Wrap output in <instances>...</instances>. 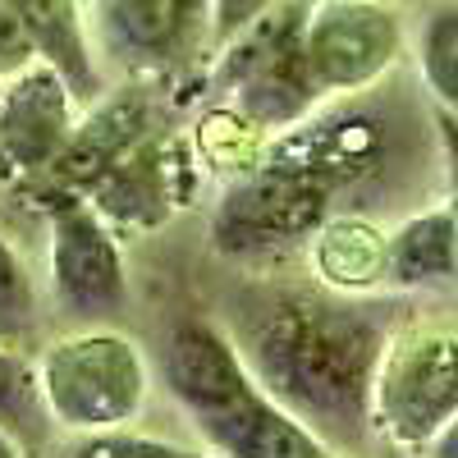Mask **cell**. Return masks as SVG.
<instances>
[{"label":"cell","instance_id":"277c9868","mask_svg":"<svg viewBox=\"0 0 458 458\" xmlns=\"http://www.w3.org/2000/svg\"><path fill=\"white\" fill-rule=\"evenodd\" d=\"M147 386L142 349L110 326L64 335L37 358V390L47 417L83 436L129 427L147 403Z\"/></svg>","mask_w":458,"mask_h":458},{"label":"cell","instance_id":"44dd1931","mask_svg":"<svg viewBox=\"0 0 458 458\" xmlns=\"http://www.w3.org/2000/svg\"><path fill=\"white\" fill-rule=\"evenodd\" d=\"M380 458H412V449H399V445H386V449H380Z\"/></svg>","mask_w":458,"mask_h":458},{"label":"cell","instance_id":"d6986e66","mask_svg":"<svg viewBox=\"0 0 458 458\" xmlns=\"http://www.w3.org/2000/svg\"><path fill=\"white\" fill-rule=\"evenodd\" d=\"M427 454H431V458H458V417L436 436V445H431Z\"/></svg>","mask_w":458,"mask_h":458},{"label":"cell","instance_id":"52a82bcc","mask_svg":"<svg viewBox=\"0 0 458 458\" xmlns=\"http://www.w3.org/2000/svg\"><path fill=\"white\" fill-rule=\"evenodd\" d=\"M47 266L55 302L79 321H106L124 312L129 271L110 220L73 188L47 193Z\"/></svg>","mask_w":458,"mask_h":458},{"label":"cell","instance_id":"6da1fadb","mask_svg":"<svg viewBox=\"0 0 458 458\" xmlns=\"http://www.w3.org/2000/svg\"><path fill=\"white\" fill-rule=\"evenodd\" d=\"M386 339V321L358 293L335 289L261 293L234 335L252 376L339 454L371 431V380Z\"/></svg>","mask_w":458,"mask_h":458},{"label":"cell","instance_id":"5b68a950","mask_svg":"<svg viewBox=\"0 0 458 458\" xmlns=\"http://www.w3.org/2000/svg\"><path fill=\"white\" fill-rule=\"evenodd\" d=\"M458 417V335L412 326L386 339L371 380V431L399 449H431Z\"/></svg>","mask_w":458,"mask_h":458},{"label":"cell","instance_id":"3957f363","mask_svg":"<svg viewBox=\"0 0 458 458\" xmlns=\"http://www.w3.org/2000/svg\"><path fill=\"white\" fill-rule=\"evenodd\" d=\"M302 28L308 10L298 0H280L234 37H225V55L211 69V92L225 97L239 124L280 138L312 120L321 92L302 55Z\"/></svg>","mask_w":458,"mask_h":458},{"label":"cell","instance_id":"30bf717a","mask_svg":"<svg viewBox=\"0 0 458 458\" xmlns=\"http://www.w3.org/2000/svg\"><path fill=\"white\" fill-rule=\"evenodd\" d=\"M110 225H161L188 198V161L161 124L120 151L83 193Z\"/></svg>","mask_w":458,"mask_h":458},{"label":"cell","instance_id":"603a6c76","mask_svg":"<svg viewBox=\"0 0 458 458\" xmlns=\"http://www.w3.org/2000/svg\"><path fill=\"white\" fill-rule=\"evenodd\" d=\"M454 216H458V188H454Z\"/></svg>","mask_w":458,"mask_h":458},{"label":"cell","instance_id":"7402d4cb","mask_svg":"<svg viewBox=\"0 0 458 458\" xmlns=\"http://www.w3.org/2000/svg\"><path fill=\"white\" fill-rule=\"evenodd\" d=\"M312 458H349V454H339V449H330V445H326V449H317Z\"/></svg>","mask_w":458,"mask_h":458},{"label":"cell","instance_id":"2e32d148","mask_svg":"<svg viewBox=\"0 0 458 458\" xmlns=\"http://www.w3.org/2000/svg\"><path fill=\"white\" fill-rule=\"evenodd\" d=\"M42 390H37V367H28L10 344H0V427L14 436H32L42 422Z\"/></svg>","mask_w":458,"mask_h":458},{"label":"cell","instance_id":"5bb4252c","mask_svg":"<svg viewBox=\"0 0 458 458\" xmlns=\"http://www.w3.org/2000/svg\"><path fill=\"white\" fill-rule=\"evenodd\" d=\"M417 60H422V79L431 97L449 114H458V5H445L427 19Z\"/></svg>","mask_w":458,"mask_h":458},{"label":"cell","instance_id":"9c48e42d","mask_svg":"<svg viewBox=\"0 0 458 458\" xmlns=\"http://www.w3.org/2000/svg\"><path fill=\"white\" fill-rule=\"evenodd\" d=\"M73 88L47 60H32L19 73H10V88L0 92V165L32 179L55 170L64 147L79 129L73 110Z\"/></svg>","mask_w":458,"mask_h":458},{"label":"cell","instance_id":"8992f818","mask_svg":"<svg viewBox=\"0 0 458 458\" xmlns=\"http://www.w3.org/2000/svg\"><path fill=\"white\" fill-rule=\"evenodd\" d=\"M335 216L326 179L284 157H266L220 193L211 216V243L225 257H261L289 243H308Z\"/></svg>","mask_w":458,"mask_h":458},{"label":"cell","instance_id":"e0dca14e","mask_svg":"<svg viewBox=\"0 0 458 458\" xmlns=\"http://www.w3.org/2000/svg\"><path fill=\"white\" fill-rule=\"evenodd\" d=\"M64 458H216V454L211 449H188V445H174V440H161V436H133L124 427H114V431L83 436Z\"/></svg>","mask_w":458,"mask_h":458},{"label":"cell","instance_id":"4fadbf2b","mask_svg":"<svg viewBox=\"0 0 458 458\" xmlns=\"http://www.w3.org/2000/svg\"><path fill=\"white\" fill-rule=\"evenodd\" d=\"M458 280V216L454 207L417 211L390 234L386 284L394 289H436Z\"/></svg>","mask_w":458,"mask_h":458},{"label":"cell","instance_id":"ac0fdd59","mask_svg":"<svg viewBox=\"0 0 458 458\" xmlns=\"http://www.w3.org/2000/svg\"><path fill=\"white\" fill-rule=\"evenodd\" d=\"M271 5H280V0H211V37L225 42V37H234L239 28H248L257 14H266Z\"/></svg>","mask_w":458,"mask_h":458},{"label":"cell","instance_id":"9a60e30c","mask_svg":"<svg viewBox=\"0 0 458 458\" xmlns=\"http://www.w3.org/2000/svg\"><path fill=\"white\" fill-rule=\"evenodd\" d=\"M37 326V289L23 257L0 234V344H23Z\"/></svg>","mask_w":458,"mask_h":458},{"label":"cell","instance_id":"ba28073f","mask_svg":"<svg viewBox=\"0 0 458 458\" xmlns=\"http://www.w3.org/2000/svg\"><path fill=\"white\" fill-rule=\"evenodd\" d=\"M403 28L390 0H321L308 10L302 55L321 97L362 92L399 60Z\"/></svg>","mask_w":458,"mask_h":458},{"label":"cell","instance_id":"7c38bea8","mask_svg":"<svg viewBox=\"0 0 458 458\" xmlns=\"http://www.w3.org/2000/svg\"><path fill=\"white\" fill-rule=\"evenodd\" d=\"M312 243L317 280L335 293H367L386 284V261H390V234H380L371 220L358 216H330Z\"/></svg>","mask_w":458,"mask_h":458},{"label":"cell","instance_id":"ffe728a7","mask_svg":"<svg viewBox=\"0 0 458 458\" xmlns=\"http://www.w3.org/2000/svg\"><path fill=\"white\" fill-rule=\"evenodd\" d=\"M0 458H23V449H19V436H14L10 427H0Z\"/></svg>","mask_w":458,"mask_h":458},{"label":"cell","instance_id":"7a4b0ae2","mask_svg":"<svg viewBox=\"0 0 458 458\" xmlns=\"http://www.w3.org/2000/svg\"><path fill=\"white\" fill-rule=\"evenodd\" d=\"M165 390L216 458H312L326 449L261 386L234 335L188 317L165 344Z\"/></svg>","mask_w":458,"mask_h":458},{"label":"cell","instance_id":"8fae6325","mask_svg":"<svg viewBox=\"0 0 458 458\" xmlns=\"http://www.w3.org/2000/svg\"><path fill=\"white\" fill-rule=\"evenodd\" d=\"M10 10L28 32L32 55L47 60L73 88V97L79 101L101 97V79H97V64H92V47H88L79 0H10Z\"/></svg>","mask_w":458,"mask_h":458}]
</instances>
